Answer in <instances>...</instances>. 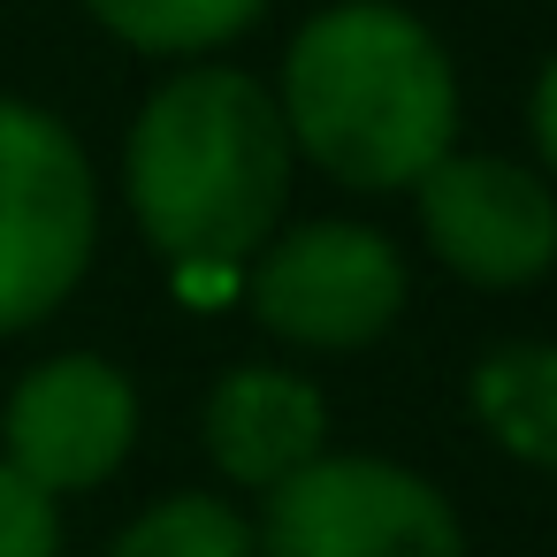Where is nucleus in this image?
Segmentation results:
<instances>
[{
  "mask_svg": "<svg viewBox=\"0 0 557 557\" xmlns=\"http://www.w3.org/2000/svg\"><path fill=\"white\" fill-rule=\"evenodd\" d=\"M275 108L290 146L351 191H405L458 138L450 54L397 0L321 9L290 39Z\"/></svg>",
  "mask_w": 557,
  "mask_h": 557,
  "instance_id": "obj_1",
  "label": "nucleus"
},
{
  "mask_svg": "<svg viewBox=\"0 0 557 557\" xmlns=\"http://www.w3.org/2000/svg\"><path fill=\"white\" fill-rule=\"evenodd\" d=\"M131 214L176 268H237L268 245L290 191V131L260 77L199 62L169 77L123 153Z\"/></svg>",
  "mask_w": 557,
  "mask_h": 557,
  "instance_id": "obj_2",
  "label": "nucleus"
},
{
  "mask_svg": "<svg viewBox=\"0 0 557 557\" xmlns=\"http://www.w3.org/2000/svg\"><path fill=\"white\" fill-rule=\"evenodd\" d=\"M92 161L32 100H0V336L47 321L92 268Z\"/></svg>",
  "mask_w": 557,
  "mask_h": 557,
  "instance_id": "obj_3",
  "label": "nucleus"
},
{
  "mask_svg": "<svg viewBox=\"0 0 557 557\" xmlns=\"http://www.w3.org/2000/svg\"><path fill=\"white\" fill-rule=\"evenodd\" d=\"M260 557H466V534L420 473L389 458H313L268 488Z\"/></svg>",
  "mask_w": 557,
  "mask_h": 557,
  "instance_id": "obj_4",
  "label": "nucleus"
},
{
  "mask_svg": "<svg viewBox=\"0 0 557 557\" xmlns=\"http://www.w3.org/2000/svg\"><path fill=\"white\" fill-rule=\"evenodd\" d=\"M405 306V260L382 230L306 222L275 237L252 268V313L298 351H359Z\"/></svg>",
  "mask_w": 557,
  "mask_h": 557,
  "instance_id": "obj_5",
  "label": "nucleus"
},
{
  "mask_svg": "<svg viewBox=\"0 0 557 557\" xmlns=\"http://www.w3.org/2000/svg\"><path fill=\"white\" fill-rule=\"evenodd\" d=\"M420 230L435 260L481 290H519L557 260V191L496 153H443L420 184Z\"/></svg>",
  "mask_w": 557,
  "mask_h": 557,
  "instance_id": "obj_6",
  "label": "nucleus"
},
{
  "mask_svg": "<svg viewBox=\"0 0 557 557\" xmlns=\"http://www.w3.org/2000/svg\"><path fill=\"white\" fill-rule=\"evenodd\" d=\"M138 435V389L123 382V367H108L100 351H62L47 367H32L0 412V443L24 481H39L47 496L70 488H100Z\"/></svg>",
  "mask_w": 557,
  "mask_h": 557,
  "instance_id": "obj_7",
  "label": "nucleus"
},
{
  "mask_svg": "<svg viewBox=\"0 0 557 557\" xmlns=\"http://www.w3.org/2000/svg\"><path fill=\"white\" fill-rule=\"evenodd\" d=\"M199 435H207V458L222 481L237 488H275L290 481L298 466L321 458L329 443V405L306 374L290 367H230L214 389H207V412H199Z\"/></svg>",
  "mask_w": 557,
  "mask_h": 557,
  "instance_id": "obj_8",
  "label": "nucleus"
},
{
  "mask_svg": "<svg viewBox=\"0 0 557 557\" xmlns=\"http://www.w3.org/2000/svg\"><path fill=\"white\" fill-rule=\"evenodd\" d=\"M473 412L511 458L557 473V344H496L473 367Z\"/></svg>",
  "mask_w": 557,
  "mask_h": 557,
  "instance_id": "obj_9",
  "label": "nucleus"
},
{
  "mask_svg": "<svg viewBox=\"0 0 557 557\" xmlns=\"http://www.w3.org/2000/svg\"><path fill=\"white\" fill-rule=\"evenodd\" d=\"M100 32H115L138 54H207L237 39L268 0H85Z\"/></svg>",
  "mask_w": 557,
  "mask_h": 557,
  "instance_id": "obj_10",
  "label": "nucleus"
},
{
  "mask_svg": "<svg viewBox=\"0 0 557 557\" xmlns=\"http://www.w3.org/2000/svg\"><path fill=\"white\" fill-rule=\"evenodd\" d=\"M108 557H260L252 549V527L222 504V496H169L153 511H138Z\"/></svg>",
  "mask_w": 557,
  "mask_h": 557,
  "instance_id": "obj_11",
  "label": "nucleus"
},
{
  "mask_svg": "<svg viewBox=\"0 0 557 557\" xmlns=\"http://www.w3.org/2000/svg\"><path fill=\"white\" fill-rule=\"evenodd\" d=\"M54 549H62L54 496L0 458V557H54Z\"/></svg>",
  "mask_w": 557,
  "mask_h": 557,
  "instance_id": "obj_12",
  "label": "nucleus"
},
{
  "mask_svg": "<svg viewBox=\"0 0 557 557\" xmlns=\"http://www.w3.org/2000/svg\"><path fill=\"white\" fill-rule=\"evenodd\" d=\"M534 146H542V161L557 169V54H549V70L534 77Z\"/></svg>",
  "mask_w": 557,
  "mask_h": 557,
  "instance_id": "obj_13",
  "label": "nucleus"
}]
</instances>
